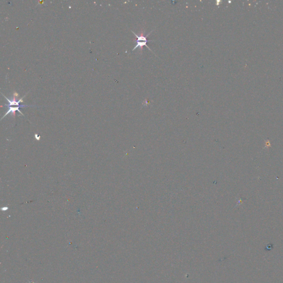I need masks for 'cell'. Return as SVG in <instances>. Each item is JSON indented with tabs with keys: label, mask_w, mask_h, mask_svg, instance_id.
Returning <instances> with one entry per match:
<instances>
[{
	"label": "cell",
	"mask_w": 283,
	"mask_h": 283,
	"mask_svg": "<svg viewBox=\"0 0 283 283\" xmlns=\"http://www.w3.org/2000/svg\"><path fill=\"white\" fill-rule=\"evenodd\" d=\"M153 31V30H152L150 33H149L147 34V36H144V35L143 34H140V35H137V34H135V33L133 31H132V32L133 34H135V35L137 38V44H136V46H135V47H134V48L132 49V51H135L137 48H140L141 50H142V47H143V46H146V47L148 48V49H149V51H152L153 53V51L150 49V48L148 47V46L147 45V43L148 42L152 41H148V40L147 39V37H148L149 34H151V33Z\"/></svg>",
	"instance_id": "cell-1"
},
{
	"label": "cell",
	"mask_w": 283,
	"mask_h": 283,
	"mask_svg": "<svg viewBox=\"0 0 283 283\" xmlns=\"http://www.w3.org/2000/svg\"><path fill=\"white\" fill-rule=\"evenodd\" d=\"M35 138L37 139V140H39V138H41V137H38V136L37 135H35Z\"/></svg>",
	"instance_id": "cell-2"
}]
</instances>
